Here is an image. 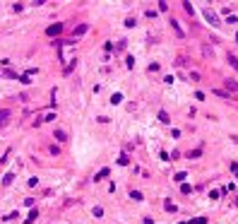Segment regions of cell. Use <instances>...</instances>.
Here are the masks:
<instances>
[{
  "label": "cell",
  "mask_w": 238,
  "mask_h": 224,
  "mask_svg": "<svg viewBox=\"0 0 238 224\" xmlns=\"http://www.w3.org/2000/svg\"><path fill=\"white\" fill-rule=\"evenodd\" d=\"M228 60H231V65H233V67H236V70H238V60H236V58H233V55H228Z\"/></svg>",
  "instance_id": "obj_5"
},
{
  "label": "cell",
  "mask_w": 238,
  "mask_h": 224,
  "mask_svg": "<svg viewBox=\"0 0 238 224\" xmlns=\"http://www.w3.org/2000/svg\"><path fill=\"white\" fill-rule=\"evenodd\" d=\"M10 118V109H0V125H5Z\"/></svg>",
  "instance_id": "obj_1"
},
{
  "label": "cell",
  "mask_w": 238,
  "mask_h": 224,
  "mask_svg": "<svg viewBox=\"0 0 238 224\" xmlns=\"http://www.w3.org/2000/svg\"><path fill=\"white\" fill-rule=\"evenodd\" d=\"M55 137H58V140L63 142V140H65V133H63V130H55Z\"/></svg>",
  "instance_id": "obj_4"
},
{
  "label": "cell",
  "mask_w": 238,
  "mask_h": 224,
  "mask_svg": "<svg viewBox=\"0 0 238 224\" xmlns=\"http://www.w3.org/2000/svg\"><path fill=\"white\" fill-rule=\"evenodd\" d=\"M106 174H108V169H101V171H99V174H96V176H94V181H101V178H104V176H106Z\"/></svg>",
  "instance_id": "obj_2"
},
{
  "label": "cell",
  "mask_w": 238,
  "mask_h": 224,
  "mask_svg": "<svg viewBox=\"0 0 238 224\" xmlns=\"http://www.w3.org/2000/svg\"><path fill=\"white\" fill-rule=\"evenodd\" d=\"M60 29H63V27H60V24H55V27H48V34H58V31H60Z\"/></svg>",
  "instance_id": "obj_3"
}]
</instances>
